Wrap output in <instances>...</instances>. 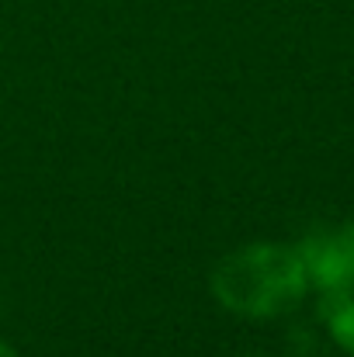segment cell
Here are the masks:
<instances>
[{"label": "cell", "mask_w": 354, "mask_h": 357, "mask_svg": "<svg viewBox=\"0 0 354 357\" xmlns=\"http://www.w3.org/2000/svg\"><path fill=\"white\" fill-rule=\"evenodd\" d=\"M309 288L295 246L250 243L223 257L212 271V295L236 316L271 319L292 312Z\"/></svg>", "instance_id": "6da1fadb"}, {"label": "cell", "mask_w": 354, "mask_h": 357, "mask_svg": "<svg viewBox=\"0 0 354 357\" xmlns=\"http://www.w3.org/2000/svg\"><path fill=\"white\" fill-rule=\"evenodd\" d=\"M0 357H17V354H14V351H10L7 344H0Z\"/></svg>", "instance_id": "277c9868"}, {"label": "cell", "mask_w": 354, "mask_h": 357, "mask_svg": "<svg viewBox=\"0 0 354 357\" xmlns=\"http://www.w3.org/2000/svg\"><path fill=\"white\" fill-rule=\"evenodd\" d=\"M320 319L327 323L334 344L354 357V291H323L320 295Z\"/></svg>", "instance_id": "3957f363"}, {"label": "cell", "mask_w": 354, "mask_h": 357, "mask_svg": "<svg viewBox=\"0 0 354 357\" xmlns=\"http://www.w3.org/2000/svg\"><path fill=\"white\" fill-rule=\"evenodd\" d=\"M295 253L320 291H354V219L313 226Z\"/></svg>", "instance_id": "7a4b0ae2"}, {"label": "cell", "mask_w": 354, "mask_h": 357, "mask_svg": "<svg viewBox=\"0 0 354 357\" xmlns=\"http://www.w3.org/2000/svg\"><path fill=\"white\" fill-rule=\"evenodd\" d=\"M246 357H264V354H246Z\"/></svg>", "instance_id": "5b68a950"}]
</instances>
